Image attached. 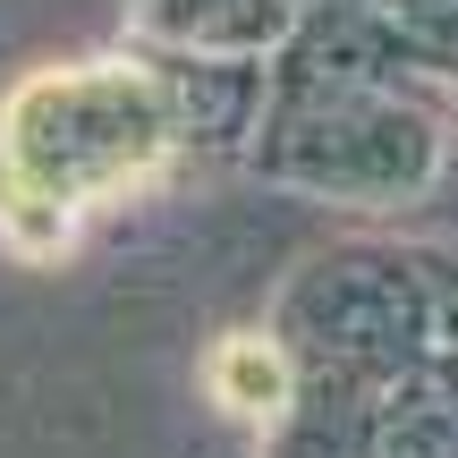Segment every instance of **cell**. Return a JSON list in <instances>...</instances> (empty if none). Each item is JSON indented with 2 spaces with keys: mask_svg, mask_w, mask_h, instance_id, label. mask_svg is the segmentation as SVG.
Listing matches in <instances>:
<instances>
[{
  "mask_svg": "<svg viewBox=\"0 0 458 458\" xmlns=\"http://www.w3.org/2000/svg\"><path fill=\"white\" fill-rule=\"evenodd\" d=\"M213 391H221V408H238V416H263V408H280L289 374H280V357H272L263 340H229L221 357H213Z\"/></svg>",
  "mask_w": 458,
  "mask_h": 458,
  "instance_id": "cell-1",
  "label": "cell"
}]
</instances>
